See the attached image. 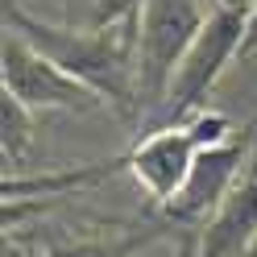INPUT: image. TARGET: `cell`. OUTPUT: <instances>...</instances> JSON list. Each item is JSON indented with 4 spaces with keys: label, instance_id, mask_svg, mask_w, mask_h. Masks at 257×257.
<instances>
[{
    "label": "cell",
    "instance_id": "obj_1",
    "mask_svg": "<svg viewBox=\"0 0 257 257\" xmlns=\"http://www.w3.org/2000/svg\"><path fill=\"white\" fill-rule=\"evenodd\" d=\"M5 29H17L25 42H34L46 58H54L67 75L91 91L104 95V104L133 112L137 108V46H141V13L116 25H54L29 17L21 5H5Z\"/></svg>",
    "mask_w": 257,
    "mask_h": 257
},
{
    "label": "cell",
    "instance_id": "obj_2",
    "mask_svg": "<svg viewBox=\"0 0 257 257\" xmlns=\"http://www.w3.org/2000/svg\"><path fill=\"white\" fill-rule=\"evenodd\" d=\"M216 0H146L141 9V46H137V104L162 112L174 67L195 42Z\"/></svg>",
    "mask_w": 257,
    "mask_h": 257
},
{
    "label": "cell",
    "instance_id": "obj_3",
    "mask_svg": "<svg viewBox=\"0 0 257 257\" xmlns=\"http://www.w3.org/2000/svg\"><path fill=\"white\" fill-rule=\"evenodd\" d=\"M245 17H249V9H228V5H216L212 9V17L203 21L195 42L187 46L183 62L174 67L166 104H162V112L170 120H187L191 112H199L203 100L212 95V87L220 83V75L240 58Z\"/></svg>",
    "mask_w": 257,
    "mask_h": 257
},
{
    "label": "cell",
    "instance_id": "obj_4",
    "mask_svg": "<svg viewBox=\"0 0 257 257\" xmlns=\"http://www.w3.org/2000/svg\"><path fill=\"white\" fill-rule=\"evenodd\" d=\"M0 79L5 91L17 95L25 108L34 112H95L104 104L100 91H91L87 83H79L75 75H67L54 58H46L34 42H25L17 29H5V46H0Z\"/></svg>",
    "mask_w": 257,
    "mask_h": 257
},
{
    "label": "cell",
    "instance_id": "obj_5",
    "mask_svg": "<svg viewBox=\"0 0 257 257\" xmlns=\"http://www.w3.org/2000/svg\"><path fill=\"white\" fill-rule=\"evenodd\" d=\"M253 141L257 137H232V141H224V146L199 150L183 191L162 207L179 224H207L216 216V207L228 199V191L245 179L240 170H249V162H253Z\"/></svg>",
    "mask_w": 257,
    "mask_h": 257
},
{
    "label": "cell",
    "instance_id": "obj_6",
    "mask_svg": "<svg viewBox=\"0 0 257 257\" xmlns=\"http://www.w3.org/2000/svg\"><path fill=\"white\" fill-rule=\"evenodd\" d=\"M195 154H199V146L187 133V124L170 120L128 150V170H133V179L141 183V191L154 203H170L183 191L191 166H195Z\"/></svg>",
    "mask_w": 257,
    "mask_h": 257
},
{
    "label": "cell",
    "instance_id": "obj_7",
    "mask_svg": "<svg viewBox=\"0 0 257 257\" xmlns=\"http://www.w3.org/2000/svg\"><path fill=\"white\" fill-rule=\"evenodd\" d=\"M253 236H257V179L245 170V179L228 191V199L203 224L195 257H240Z\"/></svg>",
    "mask_w": 257,
    "mask_h": 257
},
{
    "label": "cell",
    "instance_id": "obj_8",
    "mask_svg": "<svg viewBox=\"0 0 257 257\" xmlns=\"http://www.w3.org/2000/svg\"><path fill=\"white\" fill-rule=\"evenodd\" d=\"M0 133H5V162L17 166L34 146V108H25L9 91H0Z\"/></svg>",
    "mask_w": 257,
    "mask_h": 257
},
{
    "label": "cell",
    "instance_id": "obj_9",
    "mask_svg": "<svg viewBox=\"0 0 257 257\" xmlns=\"http://www.w3.org/2000/svg\"><path fill=\"white\" fill-rule=\"evenodd\" d=\"M183 124H187V133L195 137V146H199V150H212V146H224V141H232V137H236V128H232V120H228V116H220V112H207V108H199V112H191V116H187Z\"/></svg>",
    "mask_w": 257,
    "mask_h": 257
},
{
    "label": "cell",
    "instance_id": "obj_10",
    "mask_svg": "<svg viewBox=\"0 0 257 257\" xmlns=\"http://www.w3.org/2000/svg\"><path fill=\"white\" fill-rule=\"evenodd\" d=\"M249 54H257V5L245 17V42H240V58H249Z\"/></svg>",
    "mask_w": 257,
    "mask_h": 257
},
{
    "label": "cell",
    "instance_id": "obj_11",
    "mask_svg": "<svg viewBox=\"0 0 257 257\" xmlns=\"http://www.w3.org/2000/svg\"><path fill=\"white\" fill-rule=\"evenodd\" d=\"M216 5H228V9H253L257 0H216Z\"/></svg>",
    "mask_w": 257,
    "mask_h": 257
},
{
    "label": "cell",
    "instance_id": "obj_12",
    "mask_svg": "<svg viewBox=\"0 0 257 257\" xmlns=\"http://www.w3.org/2000/svg\"><path fill=\"white\" fill-rule=\"evenodd\" d=\"M249 174L257 179V141H253V162H249Z\"/></svg>",
    "mask_w": 257,
    "mask_h": 257
},
{
    "label": "cell",
    "instance_id": "obj_13",
    "mask_svg": "<svg viewBox=\"0 0 257 257\" xmlns=\"http://www.w3.org/2000/svg\"><path fill=\"white\" fill-rule=\"evenodd\" d=\"M240 257H257V236L249 240V249H245V253H240Z\"/></svg>",
    "mask_w": 257,
    "mask_h": 257
},
{
    "label": "cell",
    "instance_id": "obj_14",
    "mask_svg": "<svg viewBox=\"0 0 257 257\" xmlns=\"http://www.w3.org/2000/svg\"><path fill=\"white\" fill-rule=\"evenodd\" d=\"M5 257H9V253H5ZM13 257H17V253H13Z\"/></svg>",
    "mask_w": 257,
    "mask_h": 257
}]
</instances>
